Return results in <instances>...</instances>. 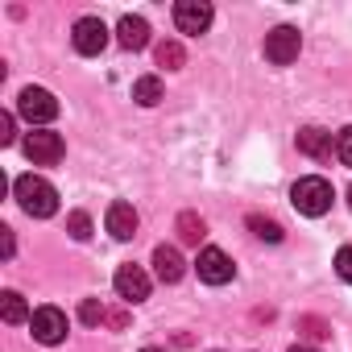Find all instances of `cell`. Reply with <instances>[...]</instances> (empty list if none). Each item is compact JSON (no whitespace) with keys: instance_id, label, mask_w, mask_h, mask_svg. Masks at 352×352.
Here are the masks:
<instances>
[{"instance_id":"4316f807","label":"cell","mask_w":352,"mask_h":352,"mask_svg":"<svg viewBox=\"0 0 352 352\" xmlns=\"http://www.w3.org/2000/svg\"><path fill=\"white\" fill-rule=\"evenodd\" d=\"M108 323H112V327H124V323H129V315H124V311H116V315H108Z\"/></svg>"},{"instance_id":"cb8c5ba5","label":"cell","mask_w":352,"mask_h":352,"mask_svg":"<svg viewBox=\"0 0 352 352\" xmlns=\"http://www.w3.org/2000/svg\"><path fill=\"white\" fill-rule=\"evenodd\" d=\"M336 153H340V162H344V166H352V124H348V129H340V137H336Z\"/></svg>"},{"instance_id":"7402d4cb","label":"cell","mask_w":352,"mask_h":352,"mask_svg":"<svg viewBox=\"0 0 352 352\" xmlns=\"http://www.w3.org/2000/svg\"><path fill=\"white\" fill-rule=\"evenodd\" d=\"M67 232H71L75 241H87V236H91V216H87V212H71V216H67Z\"/></svg>"},{"instance_id":"d6986e66","label":"cell","mask_w":352,"mask_h":352,"mask_svg":"<svg viewBox=\"0 0 352 352\" xmlns=\"http://www.w3.org/2000/svg\"><path fill=\"white\" fill-rule=\"evenodd\" d=\"M249 228H253V236H261V241H270V245H278L282 241V224L278 220H270V216H249Z\"/></svg>"},{"instance_id":"30bf717a","label":"cell","mask_w":352,"mask_h":352,"mask_svg":"<svg viewBox=\"0 0 352 352\" xmlns=\"http://www.w3.org/2000/svg\"><path fill=\"white\" fill-rule=\"evenodd\" d=\"M116 294L124 298V302H141V298H149V274L141 270V265H120L116 270Z\"/></svg>"},{"instance_id":"ba28073f","label":"cell","mask_w":352,"mask_h":352,"mask_svg":"<svg viewBox=\"0 0 352 352\" xmlns=\"http://www.w3.org/2000/svg\"><path fill=\"white\" fill-rule=\"evenodd\" d=\"M71 42H75L79 54H100L108 46V25L100 17H79L75 30H71Z\"/></svg>"},{"instance_id":"d4e9b609","label":"cell","mask_w":352,"mask_h":352,"mask_svg":"<svg viewBox=\"0 0 352 352\" xmlns=\"http://www.w3.org/2000/svg\"><path fill=\"white\" fill-rule=\"evenodd\" d=\"M0 145H13V112H0Z\"/></svg>"},{"instance_id":"484cf974","label":"cell","mask_w":352,"mask_h":352,"mask_svg":"<svg viewBox=\"0 0 352 352\" xmlns=\"http://www.w3.org/2000/svg\"><path fill=\"white\" fill-rule=\"evenodd\" d=\"M0 245H5V257H13V228H0Z\"/></svg>"},{"instance_id":"603a6c76","label":"cell","mask_w":352,"mask_h":352,"mask_svg":"<svg viewBox=\"0 0 352 352\" xmlns=\"http://www.w3.org/2000/svg\"><path fill=\"white\" fill-rule=\"evenodd\" d=\"M336 274H340V278L352 286V245H344V249L336 253Z\"/></svg>"},{"instance_id":"7c38bea8","label":"cell","mask_w":352,"mask_h":352,"mask_svg":"<svg viewBox=\"0 0 352 352\" xmlns=\"http://www.w3.org/2000/svg\"><path fill=\"white\" fill-rule=\"evenodd\" d=\"M104 224H108V232H112L116 241H133V236H137V224H141V220H137L133 204H120V199H116V204L108 208Z\"/></svg>"},{"instance_id":"f1b7e54d","label":"cell","mask_w":352,"mask_h":352,"mask_svg":"<svg viewBox=\"0 0 352 352\" xmlns=\"http://www.w3.org/2000/svg\"><path fill=\"white\" fill-rule=\"evenodd\" d=\"M348 208H352V187H348Z\"/></svg>"},{"instance_id":"f546056e","label":"cell","mask_w":352,"mask_h":352,"mask_svg":"<svg viewBox=\"0 0 352 352\" xmlns=\"http://www.w3.org/2000/svg\"><path fill=\"white\" fill-rule=\"evenodd\" d=\"M141 352H162V348H141Z\"/></svg>"},{"instance_id":"9c48e42d","label":"cell","mask_w":352,"mask_h":352,"mask_svg":"<svg viewBox=\"0 0 352 352\" xmlns=\"http://www.w3.org/2000/svg\"><path fill=\"white\" fill-rule=\"evenodd\" d=\"M174 25H179V34H204L212 25V5H204V0H179L174 5Z\"/></svg>"},{"instance_id":"83f0119b","label":"cell","mask_w":352,"mask_h":352,"mask_svg":"<svg viewBox=\"0 0 352 352\" xmlns=\"http://www.w3.org/2000/svg\"><path fill=\"white\" fill-rule=\"evenodd\" d=\"M290 352H315V348H307V344H294V348H290Z\"/></svg>"},{"instance_id":"44dd1931","label":"cell","mask_w":352,"mask_h":352,"mask_svg":"<svg viewBox=\"0 0 352 352\" xmlns=\"http://www.w3.org/2000/svg\"><path fill=\"white\" fill-rule=\"evenodd\" d=\"M79 319H83L87 327H96V323H104V319H108V311H104V302H100V298H83V302H79Z\"/></svg>"},{"instance_id":"277c9868","label":"cell","mask_w":352,"mask_h":352,"mask_svg":"<svg viewBox=\"0 0 352 352\" xmlns=\"http://www.w3.org/2000/svg\"><path fill=\"white\" fill-rule=\"evenodd\" d=\"M17 112L30 120V124H50L58 116V100L46 91V87H25L17 96Z\"/></svg>"},{"instance_id":"3957f363","label":"cell","mask_w":352,"mask_h":352,"mask_svg":"<svg viewBox=\"0 0 352 352\" xmlns=\"http://www.w3.org/2000/svg\"><path fill=\"white\" fill-rule=\"evenodd\" d=\"M298 50H302V38H298L294 25H278V30L265 34V58L274 67H290L298 58Z\"/></svg>"},{"instance_id":"2e32d148","label":"cell","mask_w":352,"mask_h":352,"mask_svg":"<svg viewBox=\"0 0 352 352\" xmlns=\"http://www.w3.org/2000/svg\"><path fill=\"white\" fill-rule=\"evenodd\" d=\"M153 58H157V67H166V71H179V67L187 63V50H183L179 42H174V38H166V42H157Z\"/></svg>"},{"instance_id":"e0dca14e","label":"cell","mask_w":352,"mask_h":352,"mask_svg":"<svg viewBox=\"0 0 352 352\" xmlns=\"http://www.w3.org/2000/svg\"><path fill=\"white\" fill-rule=\"evenodd\" d=\"M133 100L145 104V108L162 104V79H157V75H141V79L133 83Z\"/></svg>"},{"instance_id":"7a4b0ae2","label":"cell","mask_w":352,"mask_h":352,"mask_svg":"<svg viewBox=\"0 0 352 352\" xmlns=\"http://www.w3.org/2000/svg\"><path fill=\"white\" fill-rule=\"evenodd\" d=\"M331 183L327 179H298L294 183V191H290V204L302 212V216H323V212H331Z\"/></svg>"},{"instance_id":"5b68a950","label":"cell","mask_w":352,"mask_h":352,"mask_svg":"<svg viewBox=\"0 0 352 352\" xmlns=\"http://www.w3.org/2000/svg\"><path fill=\"white\" fill-rule=\"evenodd\" d=\"M63 153H67V145H63L58 133L38 129V133L25 137V157H30L34 166H54V162H63Z\"/></svg>"},{"instance_id":"5bb4252c","label":"cell","mask_w":352,"mask_h":352,"mask_svg":"<svg viewBox=\"0 0 352 352\" xmlns=\"http://www.w3.org/2000/svg\"><path fill=\"white\" fill-rule=\"evenodd\" d=\"M331 149H336V141H331L327 129H319V124L298 129V153H307V157H331Z\"/></svg>"},{"instance_id":"8992f818","label":"cell","mask_w":352,"mask_h":352,"mask_svg":"<svg viewBox=\"0 0 352 352\" xmlns=\"http://www.w3.org/2000/svg\"><path fill=\"white\" fill-rule=\"evenodd\" d=\"M195 270H199V278L208 282V286H224V282H232V274H236V265H232V257L224 253V249H199V261H195Z\"/></svg>"},{"instance_id":"ac0fdd59","label":"cell","mask_w":352,"mask_h":352,"mask_svg":"<svg viewBox=\"0 0 352 352\" xmlns=\"http://www.w3.org/2000/svg\"><path fill=\"white\" fill-rule=\"evenodd\" d=\"M174 228H179V241H183V245H199V241L208 236V228H204V220H199L195 212H183Z\"/></svg>"},{"instance_id":"9a60e30c","label":"cell","mask_w":352,"mask_h":352,"mask_svg":"<svg viewBox=\"0 0 352 352\" xmlns=\"http://www.w3.org/2000/svg\"><path fill=\"white\" fill-rule=\"evenodd\" d=\"M0 319H5V323H25L34 315H30V307H25V298L17 290H5V294H0Z\"/></svg>"},{"instance_id":"4fadbf2b","label":"cell","mask_w":352,"mask_h":352,"mask_svg":"<svg viewBox=\"0 0 352 352\" xmlns=\"http://www.w3.org/2000/svg\"><path fill=\"white\" fill-rule=\"evenodd\" d=\"M116 42L124 46V50H145L149 46V21L145 17H120V25H116Z\"/></svg>"},{"instance_id":"ffe728a7","label":"cell","mask_w":352,"mask_h":352,"mask_svg":"<svg viewBox=\"0 0 352 352\" xmlns=\"http://www.w3.org/2000/svg\"><path fill=\"white\" fill-rule=\"evenodd\" d=\"M298 331L307 340H331V323H323L319 315H298Z\"/></svg>"},{"instance_id":"6da1fadb","label":"cell","mask_w":352,"mask_h":352,"mask_svg":"<svg viewBox=\"0 0 352 352\" xmlns=\"http://www.w3.org/2000/svg\"><path fill=\"white\" fill-rule=\"evenodd\" d=\"M13 195H17L21 212L34 216V220H50L58 212V191L42 179V174H21V179L13 183Z\"/></svg>"},{"instance_id":"8fae6325","label":"cell","mask_w":352,"mask_h":352,"mask_svg":"<svg viewBox=\"0 0 352 352\" xmlns=\"http://www.w3.org/2000/svg\"><path fill=\"white\" fill-rule=\"evenodd\" d=\"M153 274L166 282V286H174L183 274H187V261H183V253L174 249V245H157L153 249Z\"/></svg>"},{"instance_id":"52a82bcc","label":"cell","mask_w":352,"mask_h":352,"mask_svg":"<svg viewBox=\"0 0 352 352\" xmlns=\"http://www.w3.org/2000/svg\"><path fill=\"white\" fill-rule=\"evenodd\" d=\"M30 327H34L38 344H63L67 340V315L58 307H38L34 319H30Z\"/></svg>"}]
</instances>
